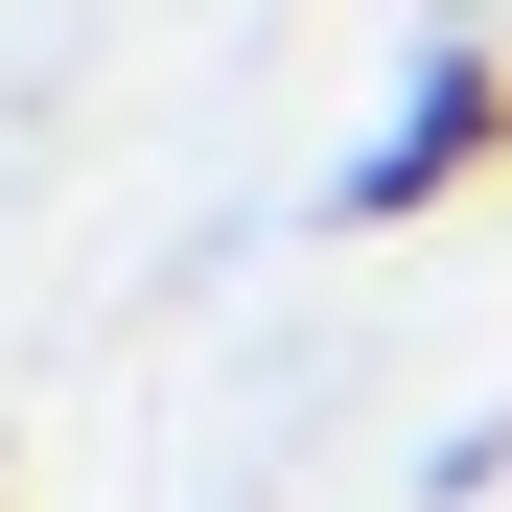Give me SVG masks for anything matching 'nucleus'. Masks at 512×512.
<instances>
[{
    "instance_id": "obj_1",
    "label": "nucleus",
    "mask_w": 512,
    "mask_h": 512,
    "mask_svg": "<svg viewBox=\"0 0 512 512\" xmlns=\"http://www.w3.org/2000/svg\"><path fill=\"white\" fill-rule=\"evenodd\" d=\"M489 163H512V47H489V24H419L396 117L350 140V187H326V210H350V233H419V210H466Z\"/></svg>"
},
{
    "instance_id": "obj_2",
    "label": "nucleus",
    "mask_w": 512,
    "mask_h": 512,
    "mask_svg": "<svg viewBox=\"0 0 512 512\" xmlns=\"http://www.w3.org/2000/svg\"><path fill=\"white\" fill-rule=\"evenodd\" d=\"M0 512H24V466H0Z\"/></svg>"
}]
</instances>
